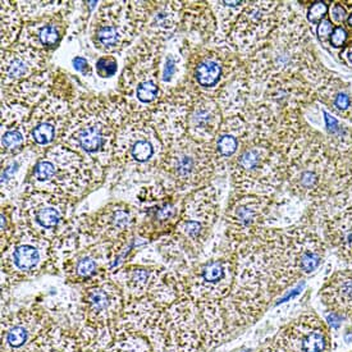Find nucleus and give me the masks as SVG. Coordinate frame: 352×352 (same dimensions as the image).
<instances>
[{"label":"nucleus","instance_id":"4468645a","mask_svg":"<svg viewBox=\"0 0 352 352\" xmlns=\"http://www.w3.org/2000/svg\"><path fill=\"white\" fill-rule=\"evenodd\" d=\"M71 102L50 93L32 109L26 123L28 148L44 154L60 142L71 117Z\"/></svg>","mask_w":352,"mask_h":352},{"label":"nucleus","instance_id":"dca6fc26","mask_svg":"<svg viewBox=\"0 0 352 352\" xmlns=\"http://www.w3.org/2000/svg\"><path fill=\"white\" fill-rule=\"evenodd\" d=\"M124 307V295L111 278L85 287L81 294V313L85 323L94 328H113L121 319Z\"/></svg>","mask_w":352,"mask_h":352},{"label":"nucleus","instance_id":"b1692460","mask_svg":"<svg viewBox=\"0 0 352 352\" xmlns=\"http://www.w3.org/2000/svg\"><path fill=\"white\" fill-rule=\"evenodd\" d=\"M53 84L54 76L45 71L19 84L1 87V102L34 109L52 93Z\"/></svg>","mask_w":352,"mask_h":352},{"label":"nucleus","instance_id":"4be33fe9","mask_svg":"<svg viewBox=\"0 0 352 352\" xmlns=\"http://www.w3.org/2000/svg\"><path fill=\"white\" fill-rule=\"evenodd\" d=\"M184 6L185 1H151L144 38L158 44L172 40L182 28Z\"/></svg>","mask_w":352,"mask_h":352},{"label":"nucleus","instance_id":"f8f14e48","mask_svg":"<svg viewBox=\"0 0 352 352\" xmlns=\"http://www.w3.org/2000/svg\"><path fill=\"white\" fill-rule=\"evenodd\" d=\"M140 217L138 210L127 203H109L93 215L77 219L80 231L100 243H108L116 254L130 241L138 232Z\"/></svg>","mask_w":352,"mask_h":352},{"label":"nucleus","instance_id":"f3484780","mask_svg":"<svg viewBox=\"0 0 352 352\" xmlns=\"http://www.w3.org/2000/svg\"><path fill=\"white\" fill-rule=\"evenodd\" d=\"M283 352H329L331 333L316 313H305L285 325L274 341Z\"/></svg>","mask_w":352,"mask_h":352},{"label":"nucleus","instance_id":"6e6552de","mask_svg":"<svg viewBox=\"0 0 352 352\" xmlns=\"http://www.w3.org/2000/svg\"><path fill=\"white\" fill-rule=\"evenodd\" d=\"M218 215V194L212 186L186 195L182 214L168 243L178 249V255L195 258L209 240Z\"/></svg>","mask_w":352,"mask_h":352},{"label":"nucleus","instance_id":"1a4fd4ad","mask_svg":"<svg viewBox=\"0 0 352 352\" xmlns=\"http://www.w3.org/2000/svg\"><path fill=\"white\" fill-rule=\"evenodd\" d=\"M52 268V242L38 236L19 217L10 240L1 246V273L6 283L35 278Z\"/></svg>","mask_w":352,"mask_h":352},{"label":"nucleus","instance_id":"f704fd0d","mask_svg":"<svg viewBox=\"0 0 352 352\" xmlns=\"http://www.w3.org/2000/svg\"><path fill=\"white\" fill-rule=\"evenodd\" d=\"M346 37H347V34H346L344 28H337L334 30L333 34H332L331 43H332L333 47H342L344 41H346Z\"/></svg>","mask_w":352,"mask_h":352},{"label":"nucleus","instance_id":"72a5a7b5","mask_svg":"<svg viewBox=\"0 0 352 352\" xmlns=\"http://www.w3.org/2000/svg\"><path fill=\"white\" fill-rule=\"evenodd\" d=\"M72 63H74V69L78 71L80 74H82L84 76L91 74L89 62L84 56H76V58H74Z\"/></svg>","mask_w":352,"mask_h":352},{"label":"nucleus","instance_id":"6ab92c4d","mask_svg":"<svg viewBox=\"0 0 352 352\" xmlns=\"http://www.w3.org/2000/svg\"><path fill=\"white\" fill-rule=\"evenodd\" d=\"M49 54L36 49L14 44L1 50V87L19 84L47 71Z\"/></svg>","mask_w":352,"mask_h":352},{"label":"nucleus","instance_id":"c756f323","mask_svg":"<svg viewBox=\"0 0 352 352\" xmlns=\"http://www.w3.org/2000/svg\"><path fill=\"white\" fill-rule=\"evenodd\" d=\"M71 6L72 3L69 1H17V7L23 22L53 16L69 10Z\"/></svg>","mask_w":352,"mask_h":352},{"label":"nucleus","instance_id":"ea45409f","mask_svg":"<svg viewBox=\"0 0 352 352\" xmlns=\"http://www.w3.org/2000/svg\"><path fill=\"white\" fill-rule=\"evenodd\" d=\"M261 352H283L280 349H279L278 346L276 344V343H270V346L267 347L265 350H263Z\"/></svg>","mask_w":352,"mask_h":352},{"label":"nucleus","instance_id":"c9c22d12","mask_svg":"<svg viewBox=\"0 0 352 352\" xmlns=\"http://www.w3.org/2000/svg\"><path fill=\"white\" fill-rule=\"evenodd\" d=\"M332 31H333V26H332V23L329 21H322L319 23V28H318V35H319V37L325 38L328 35L332 34Z\"/></svg>","mask_w":352,"mask_h":352},{"label":"nucleus","instance_id":"9d476101","mask_svg":"<svg viewBox=\"0 0 352 352\" xmlns=\"http://www.w3.org/2000/svg\"><path fill=\"white\" fill-rule=\"evenodd\" d=\"M239 273L236 250L228 256L206 260L187 269L181 276L187 296L199 307H215L222 311L223 302L230 297ZM223 314V311H222Z\"/></svg>","mask_w":352,"mask_h":352},{"label":"nucleus","instance_id":"0eeeda50","mask_svg":"<svg viewBox=\"0 0 352 352\" xmlns=\"http://www.w3.org/2000/svg\"><path fill=\"white\" fill-rule=\"evenodd\" d=\"M151 1H108L100 6L91 23L94 47L104 56H114L142 35Z\"/></svg>","mask_w":352,"mask_h":352},{"label":"nucleus","instance_id":"ddd939ff","mask_svg":"<svg viewBox=\"0 0 352 352\" xmlns=\"http://www.w3.org/2000/svg\"><path fill=\"white\" fill-rule=\"evenodd\" d=\"M273 212V201L267 195L237 194L226 212L227 237L233 250L254 240L263 230Z\"/></svg>","mask_w":352,"mask_h":352},{"label":"nucleus","instance_id":"a878e982","mask_svg":"<svg viewBox=\"0 0 352 352\" xmlns=\"http://www.w3.org/2000/svg\"><path fill=\"white\" fill-rule=\"evenodd\" d=\"M320 298L333 316H351L352 269L334 273L322 288Z\"/></svg>","mask_w":352,"mask_h":352},{"label":"nucleus","instance_id":"9b49d317","mask_svg":"<svg viewBox=\"0 0 352 352\" xmlns=\"http://www.w3.org/2000/svg\"><path fill=\"white\" fill-rule=\"evenodd\" d=\"M74 204L56 195L25 191L19 197V213L32 231L53 242L69 228Z\"/></svg>","mask_w":352,"mask_h":352},{"label":"nucleus","instance_id":"2eb2a0df","mask_svg":"<svg viewBox=\"0 0 352 352\" xmlns=\"http://www.w3.org/2000/svg\"><path fill=\"white\" fill-rule=\"evenodd\" d=\"M278 8L279 3H246L230 32L232 45L240 53H255L277 28Z\"/></svg>","mask_w":352,"mask_h":352},{"label":"nucleus","instance_id":"7ed1b4c3","mask_svg":"<svg viewBox=\"0 0 352 352\" xmlns=\"http://www.w3.org/2000/svg\"><path fill=\"white\" fill-rule=\"evenodd\" d=\"M231 167L237 194L269 196L282 185L286 176L285 153L269 135L254 132L246 135Z\"/></svg>","mask_w":352,"mask_h":352},{"label":"nucleus","instance_id":"4c0bfd02","mask_svg":"<svg viewBox=\"0 0 352 352\" xmlns=\"http://www.w3.org/2000/svg\"><path fill=\"white\" fill-rule=\"evenodd\" d=\"M325 122H327V127H328V130L331 131L332 133H336V132H338V131L341 130L340 129V124H338V122L337 120L332 117V116H329L328 113H325Z\"/></svg>","mask_w":352,"mask_h":352},{"label":"nucleus","instance_id":"37998d69","mask_svg":"<svg viewBox=\"0 0 352 352\" xmlns=\"http://www.w3.org/2000/svg\"><path fill=\"white\" fill-rule=\"evenodd\" d=\"M351 316H352V314H351Z\"/></svg>","mask_w":352,"mask_h":352},{"label":"nucleus","instance_id":"e433bc0d","mask_svg":"<svg viewBox=\"0 0 352 352\" xmlns=\"http://www.w3.org/2000/svg\"><path fill=\"white\" fill-rule=\"evenodd\" d=\"M334 105L338 108V109H347L349 108V105H350V99H349V96L347 95H344V94H340V95H337V98H336V102H334Z\"/></svg>","mask_w":352,"mask_h":352},{"label":"nucleus","instance_id":"393cba45","mask_svg":"<svg viewBox=\"0 0 352 352\" xmlns=\"http://www.w3.org/2000/svg\"><path fill=\"white\" fill-rule=\"evenodd\" d=\"M43 154L32 148H26L22 153L1 159V196L3 199L10 196L13 191L22 188L25 186L28 175L37 159Z\"/></svg>","mask_w":352,"mask_h":352},{"label":"nucleus","instance_id":"a19ab883","mask_svg":"<svg viewBox=\"0 0 352 352\" xmlns=\"http://www.w3.org/2000/svg\"><path fill=\"white\" fill-rule=\"evenodd\" d=\"M347 261H350V263H351V265H352V251H351V254H350V255H349V256H347Z\"/></svg>","mask_w":352,"mask_h":352},{"label":"nucleus","instance_id":"473e14b6","mask_svg":"<svg viewBox=\"0 0 352 352\" xmlns=\"http://www.w3.org/2000/svg\"><path fill=\"white\" fill-rule=\"evenodd\" d=\"M327 6H325L324 3H320V1H318V3H314L313 6H311V8L309 10V19L311 21V22H319V21H322V19L324 17L325 14H327Z\"/></svg>","mask_w":352,"mask_h":352},{"label":"nucleus","instance_id":"20e7f679","mask_svg":"<svg viewBox=\"0 0 352 352\" xmlns=\"http://www.w3.org/2000/svg\"><path fill=\"white\" fill-rule=\"evenodd\" d=\"M167 148L148 113H131L117 133L111 168L127 178L160 173Z\"/></svg>","mask_w":352,"mask_h":352},{"label":"nucleus","instance_id":"bb28decb","mask_svg":"<svg viewBox=\"0 0 352 352\" xmlns=\"http://www.w3.org/2000/svg\"><path fill=\"white\" fill-rule=\"evenodd\" d=\"M324 233L329 243L347 259L352 251V206H334L325 219Z\"/></svg>","mask_w":352,"mask_h":352},{"label":"nucleus","instance_id":"5701e85b","mask_svg":"<svg viewBox=\"0 0 352 352\" xmlns=\"http://www.w3.org/2000/svg\"><path fill=\"white\" fill-rule=\"evenodd\" d=\"M32 109L1 102V159L28 148L26 123Z\"/></svg>","mask_w":352,"mask_h":352},{"label":"nucleus","instance_id":"58836bf2","mask_svg":"<svg viewBox=\"0 0 352 352\" xmlns=\"http://www.w3.org/2000/svg\"><path fill=\"white\" fill-rule=\"evenodd\" d=\"M332 19L336 21V22H343L344 19H346V12L343 10L341 6H336L334 7L333 10H332Z\"/></svg>","mask_w":352,"mask_h":352},{"label":"nucleus","instance_id":"79ce46f5","mask_svg":"<svg viewBox=\"0 0 352 352\" xmlns=\"http://www.w3.org/2000/svg\"><path fill=\"white\" fill-rule=\"evenodd\" d=\"M349 23H350V26L352 28V14L350 16V19H349Z\"/></svg>","mask_w":352,"mask_h":352},{"label":"nucleus","instance_id":"f03ea898","mask_svg":"<svg viewBox=\"0 0 352 352\" xmlns=\"http://www.w3.org/2000/svg\"><path fill=\"white\" fill-rule=\"evenodd\" d=\"M104 176V169L95 167L65 145L56 144L37 159L28 175L25 191L56 195L74 203L100 185Z\"/></svg>","mask_w":352,"mask_h":352},{"label":"nucleus","instance_id":"cd10ccee","mask_svg":"<svg viewBox=\"0 0 352 352\" xmlns=\"http://www.w3.org/2000/svg\"><path fill=\"white\" fill-rule=\"evenodd\" d=\"M214 17L208 3L185 1L182 13V28L188 34H196L203 40H210L214 32Z\"/></svg>","mask_w":352,"mask_h":352},{"label":"nucleus","instance_id":"7c9ffc66","mask_svg":"<svg viewBox=\"0 0 352 352\" xmlns=\"http://www.w3.org/2000/svg\"><path fill=\"white\" fill-rule=\"evenodd\" d=\"M104 352H153V347L144 336L114 328V340Z\"/></svg>","mask_w":352,"mask_h":352},{"label":"nucleus","instance_id":"423d86ee","mask_svg":"<svg viewBox=\"0 0 352 352\" xmlns=\"http://www.w3.org/2000/svg\"><path fill=\"white\" fill-rule=\"evenodd\" d=\"M217 170L210 144L199 142L187 133L168 145L160 167L162 185L169 192L190 194L209 186Z\"/></svg>","mask_w":352,"mask_h":352},{"label":"nucleus","instance_id":"2f4dec72","mask_svg":"<svg viewBox=\"0 0 352 352\" xmlns=\"http://www.w3.org/2000/svg\"><path fill=\"white\" fill-rule=\"evenodd\" d=\"M95 69L100 78H111L117 74L118 62L114 56H102L96 60Z\"/></svg>","mask_w":352,"mask_h":352},{"label":"nucleus","instance_id":"f257e3e1","mask_svg":"<svg viewBox=\"0 0 352 352\" xmlns=\"http://www.w3.org/2000/svg\"><path fill=\"white\" fill-rule=\"evenodd\" d=\"M62 145L84 157L95 167L111 168L116 139L131 111L127 102L114 96H85L76 99Z\"/></svg>","mask_w":352,"mask_h":352},{"label":"nucleus","instance_id":"412c9836","mask_svg":"<svg viewBox=\"0 0 352 352\" xmlns=\"http://www.w3.org/2000/svg\"><path fill=\"white\" fill-rule=\"evenodd\" d=\"M224 60L218 52L197 49L188 54L186 74L182 84L200 93L212 90L222 81Z\"/></svg>","mask_w":352,"mask_h":352},{"label":"nucleus","instance_id":"a211bd4d","mask_svg":"<svg viewBox=\"0 0 352 352\" xmlns=\"http://www.w3.org/2000/svg\"><path fill=\"white\" fill-rule=\"evenodd\" d=\"M188 89L191 96L188 100L187 135L199 142L210 144L222 127V107L215 95Z\"/></svg>","mask_w":352,"mask_h":352},{"label":"nucleus","instance_id":"c85d7f7f","mask_svg":"<svg viewBox=\"0 0 352 352\" xmlns=\"http://www.w3.org/2000/svg\"><path fill=\"white\" fill-rule=\"evenodd\" d=\"M23 19L21 17L17 1H1V50L17 44Z\"/></svg>","mask_w":352,"mask_h":352},{"label":"nucleus","instance_id":"aec40b11","mask_svg":"<svg viewBox=\"0 0 352 352\" xmlns=\"http://www.w3.org/2000/svg\"><path fill=\"white\" fill-rule=\"evenodd\" d=\"M69 10L23 22L19 44L50 54L62 43L68 28Z\"/></svg>","mask_w":352,"mask_h":352},{"label":"nucleus","instance_id":"39448f33","mask_svg":"<svg viewBox=\"0 0 352 352\" xmlns=\"http://www.w3.org/2000/svg\"><path fill=\"white\" fill-rule=\"evenodd\" d=\"M164 45L142 37L127 56L117 94L133 113H150L166 99L160 81Z\"/></svg>","mask_w":352,"mask_h":352}]
</instances>
